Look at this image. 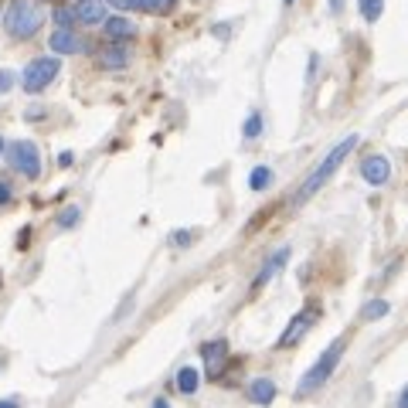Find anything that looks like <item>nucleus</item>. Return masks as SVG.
<instances>
[{
  "label": "nucleus",
  "instance_id": "dca6fc26",
  "mask_svg": "<svg viewBox=\"0 0 408 408\" xmlns=\"http://www.w3.org/2000/svg\"><path fill=\"white\" fill-rule=\"evenodd\" d=\"M392 313V303L388 299H371V303H364L361 310V320H381V316Z\"/></svg>",
  "mask_w": 408,
  "mask_h": 408
},
{
  "label": "nucleus",
  "instance_id": "f3484780",
  "mask_svg": "<svg viewBox=\"0 0 408 408\" xmlns=\"http://www.w3.org/2000/svg\"><path fill=\"white\" fill-rule=\"evenodd\" d=\"M358 7H361V17L367 24L381 21V14H385V0H358Z\"/></svg>",
  "mask_w": 408,
  "mask_h": 408
},
{
  "label": "nucleus",
  "instance_id": "9d476101",
  "mask_svg": "<svg viewBox=\"0 0 408 408\" xmlns=\"http://www.w3.org/2000/svg\"><path fill=\"white\" fill-rule=\"evenodd\" d=\"M286 262H289V249H276L272 252V255H269L266 259V266L259 269V276H255V283H252V289H262V286L269 283V279H272V276H276V272H279V269L286 266Z\"/></svg>",
  "mask_w": 408,
  "mask_h": 408
},
{
  "label": "nucleus",
  "instance_id": "2eb2a0df",
  "mask_svg": "<svg viewBox=\"0 0 408 408\" xmlns=\"http://www.w3.org/2000/svg\"><path fill=\"white\" fill-rule=\"evenodd\" d=\"M198 385H201V375H198L194 367H181V371H177V392L181 394H194Z\"/></svg>",
  "mask_w": 408,
  "mask_h": 408
},
{
  "label": "nucleus",
  "instance_id": "393cba45",
  "mask_svg": "<svg viewBox=\"0 0 408 408\" xmlns=\"http://www.w3.org/2000/svg\"><path fill=\"white\" fill-rule=\"evenodd\" d=\"M327 7H330V14H344L347 0H327Z\"/></svg>",
  "mask_w": 408,
  "mask_h": 408
},
{
  "label": "nucleus",
  "instance_id": "7ed1b4c3",
  "mask_svg": "<svg viewBox=\"0 0 408 408\" xmlns=\"http://www.w3.org/2000/svg\"><path fill=\"white\" fill-rule=\"evenodd\" d=\"M4 28L14 38H31L41 28V7L34 0H14L7 11H4Z\"/></svg>",
  "mask_w": 408,
  "mask_h": 408
},
{
  "label": "nucleus",
  "instance_id": "aec40b11",
  "mask_svg": "<svg viewBox=\"0 0 408 408\" xmlns=\"http://www.w3.org/2000/svg\"><path fill=\"white\" fill-rule=\"evenodd\" d=\"M79 208H75V204H68V208H65L62 215H58V228H72V225H79Z\"/></svg>",
  "mask_w": 408,
  "mask_h": 408
},
{
  "label": "nucleus",
  "instance_id": "f8f14e48",
  "mask_svg": "<svg viewBox=\"0 0 408 408\" xmlns=\"http://www.w3.org/2000/svg\"><path fill=\"white\" fill-rule=\"evenodd\" d=\"M102 31H106L109 41H129V38L136 34V24H133L129 17H123V14H112V17H106Z\"/></svg>",
  "mask_w": 408,
  "mask_h": 408
},
{
  "label": "nucleus",
  "instance_id": "f03ea898",
  "mask_svg": "<svg viewBox=\"0 0 408 408\" xmlns=\"http://www.w3.org/2000/svg\"><path fill=\"white\" fill-rule=\"evenodd\" d=\"M344 350H347V340H344V337H337V340H333V344H330L327 350L316 358L313 367H310L306 375L299 377V385H296V394H299V398H303V394L320 392V388L327 385L330 375H333V371H337V364H340V358H344Z\"/></svg>",
  "mask_w": 408,
  "mask_h": 408
},
{
  "label": "nucleus",
  "instance_id": "ddd939ff",
  "mask_svg": "<svg viewBox=\"0 0 408 408\" xmlns=\"http://www.w3.org/2000/svg\"><path fill=\"white\" fill-rule=\"evenodd\" d=\"M75 21H82V24H106V4L102 0H82L75 7Z\"/></svg>",
  "mask_w": 408,
  "mask_h": 408
},
{
  "label": "nucleus",
  "instance_id": "c756f323",
  "mask_svg": "<svg viewBox=\"0 0 408 408\" xmlns=\"http://www.w3.org/2000/svg\"><path fill=\"white\" fill-rule=\"evenodd\" d=\"M154 408H171V405H167L163 398H157V402H154Z\"/></svg>",
  "mask_w": 408,
  "mask_h": 408
},
{
  "label": "nucleus",
  "instance_id": "a211bd4d",
  "mask_svg": "<svg viewBox=\"0 0 408 408\" xmlns=\"http://www.w3.org/2000/svg\"><path fill=\"white\" fill-rule=\"evenodd\" d=\"M269 184H272V171H269V167H255V171L249 173V188L252 190H266Z\"/></svg>",
  "mask_w": 408,
  "mask_h": 408
},
{
  "label": "nucleus",
  "instance_id": "7c9ffc66",
  "mask_svg": "<svg viewBox=\"0 0 408 408\" xmlns=\"http://www.w3.org/2000/svg\"><path fill=\"white\" fill-rule=\"evenodd\" d=\"M0 157H4V136H0Z\"/></svg>",
  "mask_w": 408,
  "mask_h": 408
},
{
  "label": "nucleus",
  "instance_id": "6e6552de",
  "mask_svg": "<svg viewBox=\"0 0 408 408\" xmlns=\"http://www.w3.org/2000/svg\"><path fill=\"white\" fill-rule=\"evenodd\" d=\"M201 358H204L208 377H221V367L228 361V340H208V344L201 347Z\"/></svg>",
  "mask_w": 408,
  "mask_h": 408
},
{
  "label": "nucleus",
  "instance_id": "39448f33",
  "mask_svg": "<svg viewBox=\"0 0 408 408\" xmlns=\"http://www.w3.org/2000/svg\"><path fill=\"white\" fill-rule=\"evenodd\" d=\"M7 160H11V167H14L17 173H24V177H31V181L41 177V150H38L31 140L11 143V146H7Z\"/></svg>",
  "mask_w": 408,
  "mask_h": 408
},
{
  "label": "nucleus",
  "instance_id": "423d86ee",
  "mask_svg": "<svg viewBox=\"0 0 408 408\" xmlns=\"http://www.w3.org/2000/svg\"><path fill=\"white\" fill-rule=\"evenodd\" d=\"M316 316H320V306H316V303L303 306V310H299V313L293 316V320H289V327L283 330V337H279V344H276V347H283V350H286V347L299 344V340H303V337H306V333L313 330Z\"/></svg>",
  "mask_w": 408,
  "mask_h": 408
},
{
  "label": "nucleus",
  "instance_id": "412c9836",
  "mask_svg": "<svg viewBox=\"0 0 408 408\" xmlns=\"http://www.w3.org/2000/svg\"><path fill=\"white\" fill-rule=\"evenodd\" d=\"M177 7V0H150L146 4V14H171Z\"/></svg>",
  "mask_w": 408,
  "mask_h": 408
},
{
  "label": "nucleus",
  "instance_id": "b1692460",
  "mask_svg": "<svg viewBox=\"0 0 408 408\" xmlns=\"http://www.w3.org/2000/svg\"><path fill=\"white\" fill-rule=\"evenodd\" d=\"M11 89H14V72L4 68V72H0V92H11Z\"/></svg>",
  "mask_w": 408,
  "mask_h": 408
},
{
  "label": "nucleus",
  "instance_id": "a878e982",
  "mask_svg": "<svg viewBox=\"0 0 408 408\" xmlns=\"http://www.w3.org/2000/svg\"><path fill=\"white\" fill-rule=\"evenodd\" d=\"M173 245H190V232H173Z\"/></svg>",
  "mask_w": 408,
  "mask_h": 408
},
{
  "label": "nucleus",
  "instance_id": "9b49d317",
  "mask_svg": "<svg viewBox=\"0 0 408 408\" xmlns=\"http://www.w3.org/2000/svg\"><path fill=\"white\" fill-rule=\"evenodd\" d=\"M129 65V51H126L119 41H109V48H102L99 51V68H106V72H119Z\"/></svg>",
  "mask_w": 408,
  "mask_h": 408
},
{
  "label": "nucleus",
  "instance_id": "2f4dec72",
  "mask_svg": "<svg viewBox=\"0 0 408 408\" xmlns=\"http://www.w3.org/2000/svg\"><path fill=\"white\" fill-rule=\"evenodd\" d=\"M283 4H293V0H283Z\"/></svg>",
  "mask_w": 408,
  "mask_h": 408
},
{
  "label": "nucleus",
  "instance_id": "f257e3e1",
  "mask_svg": "<svg viewBox=\"0 0 408 408\" xmlns=\"http://www.w3.org/2000/svg\"><path fill=\"white\" fill-rule=\"evenodd\" d=\"M358 143H361V136H358V133H350L347 140L337 143V146L330 150L327 157H323V160H320V163L313 167V173H310V177L303 181V188H299L296 194H293V201H289V204H293V208H299V204H306V201H310V198H313L316 190L323 188V184H327L330 177H333V173L340 171V163H344V160L350 157V154H354V146H358Z\"/></svg>",
  "mask_w": 408,
  "mask_h": 408
},
{
  "label": "nucleus",
  "instance_id": "20e7f679",
  "mask_svg": "<svg viewBox=\"0 0 408 408\" xmlns=\"http://www.w3.org/2000/svg\"><path fill=\"white\" fill-rule=\"evenodd\" d=\"M62 75V62H58V55H48V58H34L28 68H24V79L21 85L28 89V92H45L51 82Z\"/></svg>",
  "mask_w": 408,
  "mask_h": 408
},
{
  "label": "nucleus",
  "instance_id": "1a4fd4ad",
  "mask_svg": "<svg viewBox=\"0 0 408 408\" xmlns=\"http://www.w3.org/2000/svg\"><path fill=\"white\" fill-rule=\"evenodd\" d=\"M48 48L55 51V55H75V51H82V38L72 28H55V34H51V41H48Z\"/></svg>",
  "mask_w": 408,
  "mask_h": 408
},
{
  "label": "nucleus",
  "instance_id": "c85d7f7f",
  "mask_svg": "<svg viewBox=\"0 0 408 408\" xmlns=\"http://www.w3.org/2000/svg\"><path fill=\"white\" fill-rule=\"evenodd\" d=\"M0 408H21V405H17L14 398H7V402H0Z\"/></svg>",
  "mask_w": 408,
  "mask_h": 408
},
{
  "label": "nucleus",
  "instance_id": "cd10ccee",
  "mask_svg": "<svg viewBox=\"0 0 408 408\" xmlns=\"http://www.w3.org/2000/svg\"><path fill=\"white\" fill-rule=\"evenodd\" d=\"M398 408H408V388L402 392V398H398Z\"/></svg>",
  "mask_w": 408,
  "mask_h": 408
},
{
  "label": "nucleus",
  "instance_id": "0eeeda50",
  "mask_svg": "<svg viewBox=\"0 0 408 408\" xmlns=\"http://www.w3.org/2000/svg\"><path fill=\"white\" fill-rule=\"evenodd\" d=\"M361 177H364V184H371V188H385L388 177H392V163H388V157H381V154L364 157L361 160Z\"/></svg>",
  "mask_w": 408,
  "mask_h": 408
},
{
  "label": "nucleus",
  "instance_id": "6ab92c4d",
  "mask_svg": "<svg viewBox=\"0 0 408 408\" xmlns=\"http://www.w3.org/2000/svg\"><path fill=\"white\" fill-rule=\"evenodd\" d=\"M245 140H255L259 133H262V112H249V119H245Z\"/></svg>",
  "mask_w": 408,
  "mask_h": 408
},
{
  "label": "nucleus",
  "instance_id": "4be33fe9",
  "mask_svg": "<svg viewBox=\"0 0 408 408\" xmlns=\"http://www.w3.org/2000/svg\"><path fill=\"white\" fill-rule=\"evenodd\" d=\"M75 24V11H55V28H72Z\"/></svg>",
  "mask_w": 408,
  "mask_h": 408
},
{
  "label": "nucleus",
  "instance_id": "bb28decb",
  "mask_svg": "<svg viewBox=\"0 0 408 408\" xmlns=\"http://www.w3.org/2000/svg\"><path fill=\"white\" fill-rule=\"evenodd\" d=\"M106 4H112L116 11H133V0H106Z\"/></svg>",
  "mask_w": 408,
  "mask_h": 408
},
{
  "label": "nucleus",
  "instance_id": "4468645a",
  "mask_svg": "<svg viewBox=\"0 0 408 408\" xmlns=\"http://www.w3.org/2000/svg\"><path fill=\"white\" fill-rule=\"evenodd\" d=\"M249 402L255 405H269V402H276V381H269V377H255L249 385Z\"/></svg>",
  "mask_w": 408,
  "mask_h": 408
},
{
  "label": "nucleus",
  "instance_id": "5701e85b",
  "mask_svg": "<svg viewBox=\"0 0 408 408\" xmlns=\"http://www.w3.org/2000/svg\"><path fill=\"white\" fill-rule=\"evenodd\" d=\"M11 198H14V188H11V181H4V177H0V208H4V204H11Z\"/></svg>",
  "mask_w": 408,
  "mask_h": 408
}]
</instances>
